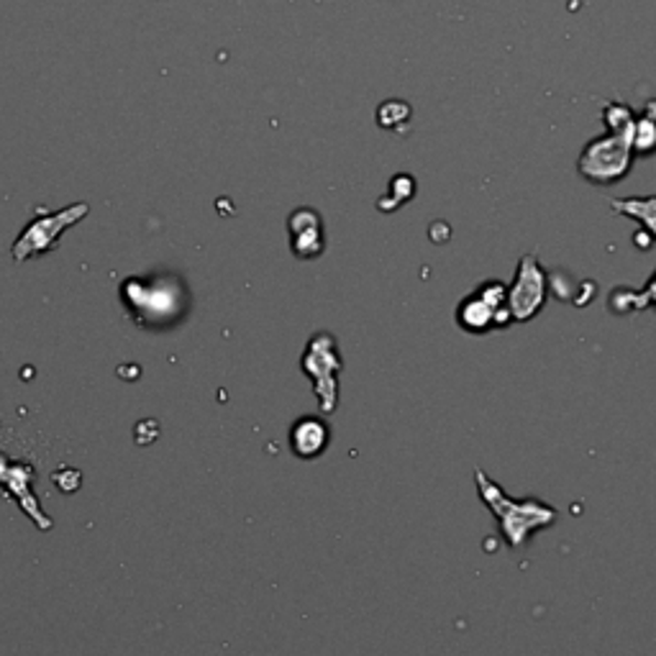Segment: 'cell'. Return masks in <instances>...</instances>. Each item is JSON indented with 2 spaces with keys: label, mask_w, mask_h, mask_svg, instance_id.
<instances>
[{
  "label": "cell",
  "mask_w": 656,
  "mask_h": 656,
  "mask_svg": "<svg viewBox=\"0 0 656 656\" xmlns=\"http://www.w3.org/2000/svg\"><path fill=\"white\" fill-rule=\"evenodd\" d=\"M603 121L607 133L592 139L584 144L580 160H577V172L582 180H588L595 187H611L621 183L634 168V121L636 114L626 103L611 100L603 108Z\"/></svg>",
  "instance_id": "obj_1"
},
{
  "label": "cell",
  "mask_w": 656,
  "mask_h": 656,
  "mask_svg": "<svg viewBox=\"0 0 656 656\" xmlns=\"http://www.w3.org/2000/svg\"><path fill=\"white\" fill-rule=\"evenodd\" d=\"M474 485L482 503L487 505L490 513L497 518V528H501L503 539L508 541L510 549L526 547L531 534L549 528L557 520V508H551L544 501L528 497V501H513L505 490L497 485L495 480H490L480 467L474 470Z\"/></svg>",
  "instance_id": "obj_2"
},
{
  "label": "cell",
  "mask_w": 656,
  "mask_h": 656,
  "mask_svg": "<svg viewBox=\"0 0 656 656\" xmlns=\"http://www.w3.org/2000/svg\"><path fill=\"white\" fill-rule=\"evenodd\" d=\"M342 352L334 334H313L308 338V346L300 359V369L311 379L315 398L321 400L323 413H334L338 408V375H342Z\"/></svg>",
  "instance_id": "obj_3"
},
{
  "label": "cell",
  "mask_w": 656,
  "mask_h": 656,
  "mask_svg": "<svg viewBox=\"0 0 656 656\" xmlns=\"http://www.w3.org/2000/svg\"><path fill=\"white\" fill-rule=\"evenodd\" d=\"M456 323L474 336L487 334L493 329L510 326L513 319L508 311V288L497 280L480 284L456 308Z\"/></svg>",
  "instance_id": "obj_4"
},
{
  "label": "cell",
  "mask_w": 656,
  "mask_h": 656,
  "mask_svg": "<svg viewBox=\"0 0 656 656\" xmlns=\"http://www.w3.org/2000/svg\"><path fill=\"white\" fill-rule=\"evenodd\" d=\"M549 295V280L536 255L518 259L516 278L508 288V311L513 323H526L541 313Z\"/></svg>",
  "instance_id": "obj_5"
},
{
  "label": "cell",
  "mask_w": 656,
  "mask_h": 656,
  "mask_svg": "<svg viewBox=\"0 0 656 656\" xmlns=\"http://www.w3.org/2000/svg\"><path fill=\"white\" fill-rule=\"evenodd\" d=\"M85 213H88V205L75 203L73 208H67L65 213H54V216H46L44 221H34V224L26 228V234L15 241L13 257L26 259L29 255H36V251L52 249L54 236H57L60 232H65L67 226H73L75 221H80Z\"/></svg>",
  "instance_id": "obj_6"
},
{
  "label": "cell",
  "mask_w": 656,
  "mask_h": 656,
  "mask_svg": "<svg viewBox=\"0 0 656 656\" xmlns=\"http://www.w3.org/2000/svg\"><path fill=\"white\" fill-rule=\"evenodd\" d=\"M292 255L300 259H315L323 255L326 236H323V221L313 208H298L288 221Z\"/></svg>",
  "instance_id": "obj_7"
},
{
  "label": "cell",
  "mask_w": 656,
  "mask_h": 656,
  "mask_svg": "<svg viewBox=\"0 0 656 656\" xmlns=\"http://www.w3.org/2000/svg\"><path fill=\"white\" fill-rule=\"evenodd\" d=\"M331 441V429L329 423L319 416H305L298 418L295 426L290 429V449L292 454L300 456V460L311 462L315 456H321L329 449Z\"/></svg>",
  "instance_id": "obj_8"
},
{
  "label": "cell",
  "mask_w": 656,
  "mask_h": 656,
  "mask_svg": "<svg viewBox=\"0 0 656 656\" xmlns=\"http://www.w3.org/2000/svg\"><path fill=\"white\" fill-rule=\"evenodd\" d=\"M611 208L621 216L636 221L642 226V234L656 241V195H628L613 197Z\"/></svg>",
  "instance_id": "obj_9"
},
{
  "label": "cell",
  "mask_w": 656,
  "mask_h": 656,
  "mask_svg": "<svg viewBox=\"0 0 656 656\" xmlns=\"http://www.w3.org/2000/svg\"><path fill=\"white\" fill-rule=\"evenodd\" d=\"M634 154L654 157L656 154V98L644 106L642 114L634 121Z\"/></svg>",
  "instance_id": "obj_10"
},
{
  "label": "cell",
  "mask_w": 656,
  "mask_h": 656,
  "mask_svg": "<svg viewBox=\"0 0 656 656\" xmlns=\"http://www.w3.org/2000/svg\"><path fill=\"white\" fill-rule=\"evenodd\" d=\"M654 305L656 308V272L654 278L644 284L642 290H613L611 292V308L615 313H628V311H644V308Z\"/></svg>",
  "instance_id": "obj_11"
},
{
  "label": "cell",
  "mask_w": 656,
  "mask_h": 656,
  "mask_svg": "<svg viewBox=\"0 0 656 656\" xmlns=\"http://www.w3.org/2000/svg\"><path fill=\"white\" fill-rule=\"evenodd\" d=\"M377 121L383 129H395V123L410 121V108L406 100H387L383 108L377 110Z\"/></svg>",
  "instance_id": "obj_12"
}]
</instances>
